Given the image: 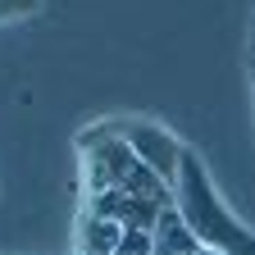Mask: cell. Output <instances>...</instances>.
Segmentation results:
<instances>
[{"mask_svg":"<svg viewBox=\"0 0 255 255\" xmlns=\"http://www.w3.org/2000/svg\"><path fill=\"white\" fill-rule=\"evenodd\" d=\"M119 255H155V237H150V228H123Z\"/></svg>","mask_w":255,"mask_h":255,"instance_id":"cell-6","label":"cell"},{"mask_svg":"<svg viewBox=\"0 0 255 255\" xmlns=\"http://www.w3.org/2000/svg\"><path fill=\"white\" fill-rule=\"evenodd\" d=\"M173 205L182 210L187 228L196 233L201 246L223 251V255H255V233H246L242 223L219 205L214 187H210V173L196 159V150H182V169H178V182H173Z\"/></svg>","mask_w":255,"mask_h":255,"instance_id":"cell-1","label":"cell"},{"mask_svg":"<svg viewBox=\"0 0 255 255\" xmlns=\"http://www.w3.org/2000/svg\"><path fill=\"white\" fill-rule=\"evenodd\" d=\"M119 242H123V223L87 214V223H82V255H119Z\"/></svg>","mask_w":255,"mask_h":255,"instance_id":"cell-5","label":"cell"},{"mask_svg":"<svg viewBox=\"0 0 255 255\" xmlns=\"http://www.w3.org/2000/svg\"><path fill=\"white\" fill-rule=\"evenodd\" d=\"M41 0H0V18H18V14H32Z\"/></svg>","mask_w":255,"mask_h":255,"instance_id":"cell-7","label":"cell"},{"mask_svg":"<svg viewBox=\"0 0 255 255\" xmlns=\"http://www.w3.org/2000/svg\"><path fill=\"white\" fill-rule=\"evenodd\" d=\"M159 210H164L159 201L137 196V191H101V196H91V214L114 219V223H123V228H155Z\"/></svg>","mask_w":255,"mask_h":255,"instance_id":"cell-3","label":"cell"},{"mask_svg":"<svg viewBox=\"0 0 255 255\" xmlns=\"http://www.w3.org/2000/svg\"><path fill=\"white\" fill-rule=\"evenodd\" d=\"M196 255H223V251H210V246H201V251H196Z\"/></svg>","mask_w":255,"mask_h":255,"instance_id":"cell-8","label":"cell"},{"mask_svg":"<svg viewBox=\"0 0 255 255\" xmlns=\"http://www.w3.org/2000/svg\"><path fill=\"white\" fill-rule=\"evenodd\" d=\"M123 141L132 146V150H137V159H141L146 169H155V173L164 178L169 187L178 182V169H182V150H187V146H178V141L164 132V128H155V123H132V128L123 132Z\"/></svg>","mask_w":255,"mask_h":255,"instance_id":"cell-2","label":"cell"},{"mask_svg":"<svg viewBox=\"0 0 255 255\" xmlns=\"http://www.w3.org/2000/svg\"><path fill=\"white\" fill-rule=\"evenodd\" d=\"M150 237H155V255H196L201 251L196 233L187 228V219H182L178 205H164V210H159V223L150 228Z\"/></svg>","mask_w":255,"mask_h":255,"instance_id":"cell-4","label":"cell"}]
</instances>
